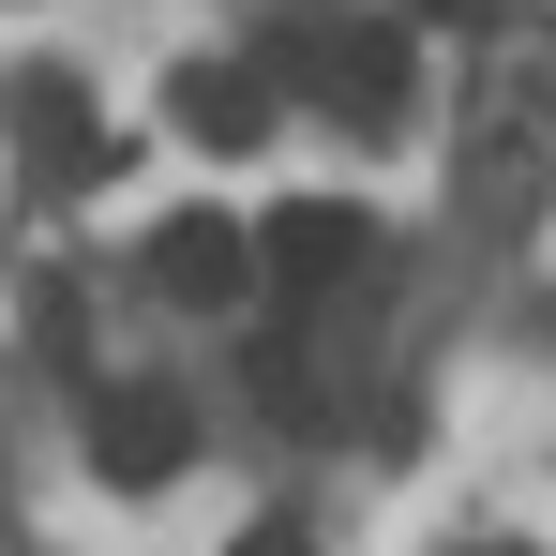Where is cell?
Here are the masks:
<instances>
[{
    "label": "cell",
    "mask_w": 556,
    "mask_h": 556,
    "mask_svg": "<svg viewBox=\"0 0 556 556\" xmlns=\"http://www.w3.org/2000/svg\"><path fill=\"white\" fill-rule=\"evenodd\" d=\"M166 121L195 151H271V61H181L166 76Z\"/></svg>",
    "instance_id": "obj_4"
},
{
    "label": "cell",
    "mask_w": 556,
    "mask_h": 556,
    "mask_svg": "<svg viewBox=\"0 0 556 556\" xmlns=\"http://www.w3.org/2000/svg\"><path fill=\"white\" fill-rule=\"evenodd\" d=\"M241 556H301V527H256V542H241Z\"/></svg>",
    "instance_id": "obj_8"
},
{
    "label": "cell",
    "mask_w": 556,
    "mask_h": 556,
    "mask_svg": "<svg viewBox=\"0 0 556 556\" xmlns=\"http://www.w3.org/2000/svg\"><path fill=\"white\" fill-rule=\"evenodd\" d=\"M256 271H271V256H256V226H226V211H166V226H151V286H166L181 316H226Z\"/></svg>",
    "instance_id": "obj_2"
},
{
    "label": "cell",
    "mask_w": 556,
    "mask_h": 556,
    "mask_svg": "<svg viewBox=\"0 0 556 556\" xmlns=\"http://www.w3.org/2000/svg\"><path fill=\"white\" fill-rule=\"evenodd\" d=\"M406 15H421V30H481L496 0H406Z\"/></svg>",
    "instance_id": "obj_7"
},
{
    "label": "cell",
    "mask_w": 556,
    "mask_h": 556,
    "mask_svg": "<svg viewBox=\"0 0 556 556\" xmlns=\"http://www.w3.org/2000/svg\"><path fill=\"white\" fill-rule=\"evenodd\" d=\"M15 121H30V166H46V181H105V151H121V136H91V105L61 91V76H30Z\"/></svg>",
    "instance_id": "obj_6"
},
{
    "label": "cell",
    "mask_w": 556,
    "mask_h": 556,
    "mask_svg": "<svg viewBox=\"0 0 556 556\" xmlns=\"http://www.w3.org/2000/svg\"><path fill=\"white\" fill-rule=\"evenodd\" d=\"M91 452H105V481H181L195 466V406L166 391V376H136V391L91 406Z\"/></svg>",
    "instance_id": "obj_3"
},
{
    "label": "cell",
    "mask_w": 556,
    "mask_h": 556,
    "mask_svg": "<svg viewBox=\"0 0 556 556\" xmlns=\"http://www.w3.org/2000/svg\"><path fill=\"white\" fill-rule=\"evenodd\" d=\"M271 76H301L331 121H406V15H286Z\"/></svg>",
    "instance_id": "obj_1"
},
{
    "label": "cell",
    "mask_w": 556,
    "mask_h": 556,
    "mask_svg": "<svg viewBox=\"0 0 556 556\" xmlns=\"http://www.w3.org/2000/svg\"><path fill=\"white\" fill-rule=\"evenodd\" d=\"M256 256H271L286 286H346V271H362V256H376V226H362V211H346V195H286L271 226H256Z\"/></svg>",
    "instance_id": "obj_5"
}]
</instances>
